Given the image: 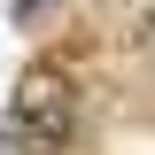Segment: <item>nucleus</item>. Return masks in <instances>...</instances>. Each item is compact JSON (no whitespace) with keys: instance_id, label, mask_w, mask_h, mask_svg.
<instances>
[{"instance_id":"obj_1","label":"nucleus","mask_w":155,"mask_h":155,"mask_svg":"<svg viewBox=\"0 0 155 155\" xmlns=\"http://www.w3.org/2000/svg\"><path fill=\"white\" fill-rule=\"evenodd\" d=\"M78 132V101L70 85H62L47 62H31V70L16 78V101H8V140H16L23 155H62Z\"/></svg>"},{"instance_id":"obj_2","label":"nucleus","mask_w":155,"mask_h":155,"mask_svg":"<svg viewBox=\"0 0 155 155\" xmlns=\"http://www.w3.org/2000/svg\"><path fill=\"white\" fill-rule=\"evenodd\" d=\"M39 8H54V0H8V16H16V23H39Z\"/></svg>"}]
</instances>
